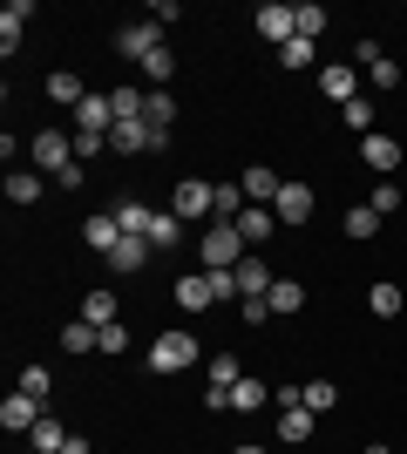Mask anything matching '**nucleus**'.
<instances>
[{
	"mask_svg": "<svg viewBox=\"0 0 407 454\" xmlns=\"http://www.w3.org/2000/svg\"><path fill=\"white\" fill-rule=\"evenodd\" d=\"M176 305H184V312H204V305H217L211 271H191V278H176Z\"/></svg>",
	"mask_w": 407,
	"mask_h": 454,
	"instance_id": "dca6fc26",
	"label": "nucleus"
},
{
	"mask_svg": "<svg viewBox=\"0 0 407 454\" xmlns=\"http://www.w3.org/2000/svg\"><path fill=\"white\" fill-rule=\"evenodd\" d=\"M27 14H35V0H7V14H0V48H7V55L20 48V27H27Z\"/></svg>",
	"mask_w": 407,
	"mask_h": 454,
	"instance_id": "4be33fe9",
	"label": "nucleus"
},
{
	"mask_svg": "<svg viewBox=\"0 0 407 454\" xmlns=\"http://www.w3.org/2000/svg\"><path fill=\"white\" fill-rule=\"evenodd\" d=\"M299 407H312V414H333V407H340V387H333V380H306V400H299Z\"/></svg>",
	"mask_w": 407,
	"mask_h": 454,
	"instance_id": "cd10ccee",
	"label": "nucleus"
},
{
	"mask_svg": "<svg viewBox=\"0 0 407 454\" xmlns=\"http://www.w3.org/2000/svg\"><path fill=\"white\" fill-rule=\"evenodd\" d=\"M170 68H176V55H170V48H156V55L143 61V75H150L156 89H163V82H170Z\"/></svg>",
	"mask_w": 407,
	"mask_h": 454,
	"instance_id": "4c0bfd02",
	"label": "nucleus"
},
{
	"mask_svg": "<svg viewBox=\"0 0 407 454\" xmlns=\"http://www.w3.org/2000/svg\"><path fill=\"white\" fill-rule=\"evenodd\" d=\"M102 150H109V136H75V163L82 156H102Z\"/></svg>",
	"mask_w": 407,
	"mask_h": 454,
	"instance_id": "a18cd8bd",
	"label": "nucleus"
},
{
	"mask_svg": "<svg viewBox=\"0 0 407 454\" xmlns=\"http://www.w3.org/2000/svg\"><path fill=\"white\" fill-rule=\"evenodd\" d=\"M109 109H116V122H143V115H150V95L136 89V82H116V89H109Z\"/></svg>",
	"mask_w": 407,
	"mask_h": 454,
	"instance_id": "4468645a",
	"label": "nucleus"
},
{
	"mask_svg": "<svg viewBox=\"0 0 407 454\" xmlns=\"http://www.w3.org/2000/svg\"><path fill=\"white\" fill-rule=\"evenodd\" d=\"M367 204L380 210V217H394V210H401V190H394V184H373V197H367Z\"/></svg>",
	"mask_w": 407,
	"mask_h": 454,
	"instance_id": "ea45409f",
	"label": "nucleus"
},
{
	"mask_svg": "<svg viewBox=\"0 0 407 454\" xmlns=\"http://www.w3.org/2000/svg\"><path fill=\"white\" fill-rule=\"evenodd\" d=\"M150 20H163V27H176V20H184V7H176V0H156V7H150Z\"/></svg>",
	"mask_w": 407,
	"mask_h": 454,
	"instance_id": "c03bdc74",
	"label": "nucleus"
},
{
	"mask_svg": "<svg viewBox=\"0 0 407 454\" xmlns=\"http://www.w3.org/2000/svg\"><path fill=\"white\" fill-rule=\"evenodd\" d=\"M143 122H150V129H170V122H176V102L163 89H150V115H143Z\"/></svg>",
	"mask_w": 407,
	"mask_h": 454,
	"instance_id": "f704fd0d",
	"label": "nucleus"
},
{
	"mask_svg": "<svg viewBox=\"0 0 407 454\" xmlns=\"http://www.w3.org/2000/svg\"><path fill=\"white\" fill-rule=\"evenodd\" d=\"M292 20H299V35H306V41L326 35V7H312V0H299V7H292Z\"/></svg>",
	"mask_w": 407,
	"mask_h": 454,
	"instance_id": "c756f323",
	"label": "nucleus"
},
{
	"mask_svg": "<svg viewBox=\"0 0 407 454\" xmlns=\"http://www.w3.org/2000/svg\"><path fill=\"white\" fill-rule=\"evenodd\" d=\"M191 360H197V340H191V333H163V340L150 346V373H184Z\"/></svg>",
	"mask_w": 407,
	"mask_h": 454,
	"instance_id": "20e7f679",
	"label": "nucleus"
},
{
	"mask_svg": "<svg viewBox=\"0 0 407 454\" xmlns=\"http://www.w3.org/2000/svg\"><path fill=\"white\" fill-rule=\"evenodd\" d=\"M278 61H286V68H312V61H319V48H312L306 35H292L286 48H278Z\"/></svg>",
	"mask_w": 407,
	"mask_h": 454,
	"instance_id": "473e14b6",
	"label": "nucleus"
},
{
	"mask_svg": "<svg viewBox=\"0 0 407 454\" xmlns=\"http://www.w3.org/2000/svg\"><path fill=\"white\" fill-rule=\"evenodd\" d=\"M48 95H55V102H68V109H82V102H89V82L61 68V75H48Z\"/></svg>",
	"mask_w": 407,
	"mask_h": 454,
	"instance_id": "a878e982",
	"label": "nucleus"
},
{
	"mask_svg": "<svg viewBox=\"0 0 407 454\" xmlns=\"http://www.w3.org/2000/svg\"><path fill=\"white\" fill-rule=\"evenodd\" d=\"M353 61H360V68H380L387 55H380V41H360V48H353Z\"/></svg>",
	"mask_w": 407,
	"mask_h": 454,
	"instance_id": "37998d69",
	"label": "nucleus"
},
{
	"mask_svg": "<svg viewBox=\"0 0 407 454\" xmlns=\"http://www.w3.org/2000/svg\"><path fill=\"white\" fill-rule=\"evenodd\" d=\"M238 184H245V197H252V204H278V190H286V176H278V170H265V163H252V170L238 176Z\"/></svg>",
	"mask_w": 407,
	"mask_h": 454,
	"instance_id": "2eb2a0df",
	"label": "nucleus"
},
{
	"mask_svg": "<svg viewBox=\"0 0 407 454\" xmlns=\"http://www.w3.org/2000/svg\"><path fill=\"white\" fill-rule=\"evenodd\" d=\"M184 245V217L176 210H156V224H150V251H176Z\"/></svg>",
	"mask_w": 407,
	"mask_h": 454,
	"instance_id": "b1692460",
	"label": "nucleus"
},
{
	"mask_svg": "<svg viewBox=\"0 0 407 454\" xmlns=\"http://www.w3.org/2000/svg\"><path fill=\"white\" fill-rule=\"evenodd\" d=\"M265 299H271V312H278V319H292V312L306 305V285H299V278H271Z\"/></svg>",
	"mask_w": 407,
	"mask_h": 454,
	"instance_id": "5701e85b",
	"label": "nucleus"
},
{
	"mask_svg": "<svg viewBox=\"0 0 407 454\" xmlns=\"http://www.w3.org/2000/svg\"><path fill=\"white\" fill-rule=\"evenodd\" d=\"M150 143H156L150 122H116V129H109V150L116 156H136V150H150Z\"/></svg>",
	"mask_w": 407,
	"mask_h": 454,
	"instance_id": "aec40b11",
	"label": "nucleus"
},
{
	"mask_svg": "<svg viewBox=\"0 0 407 454\" xmlns=\"http://www.w3.org/2000/svg\"><path fill=\"white\" fill-rule=\"evenodd\" d=\"M48 387H55V373H48V366H27V373H20V394L48 400Z\"/></svg>",
	"mask_w": 407,
	"mask_h": 454,
	"instance_id": "e433bc0d",
	"label": "nucleus"
},
{
	"mask_svg": "<svg viewBox=\"0 0 407 454\" xmlns=\"http://www.w3.org/2000/svg\"><path fill=\"white\" fill-rule=\"evenodd\" d=\"M271 210H278V224H306L312 210H319V197H312V184H286Z\"/></svg>",
	"mask_w": 407,
	"mask_h": 454,
	"instance_id": "423d86ee",
	"label": "nucleus"
},
{
	"mask_svg": "<svg viewBox=\"0 0 407 454\" xmlns=\"http://www.w3.org/2000/svg\"><path fill=\"white\" fill-rule=\"evenodd\" d=\"M347 238H380V210H373V204L347 210Z\"/></svg>",
	"mask_w": 407,
	"mask_h": 454,
	"instance_id": "2f4dec72",
	"label": "nucleus"
},
{
	"mask_svg": "<svg viewBox=\"0 0 407 454\" xmlns=\"http://www.w3.org/2000/svg\"><path fill=\"white\" fill-rule=\"evenodd\" d=\"M360 156H367V170H380V176H394V170H401V143H394V136H380V129H373L367 143H360Z\"/></svg>",
	"mask_w": 407,
	"mask_h": 454,
	"instance_id": "f8f14e48",
	"label": "nucleus"
},
{
	"mask_svg": "<svg viewBox=\"0 0 407 454\" xmlns=\"http://www.w3.org/2000/svg\"><path fill=\"white\" fill-rule=\"evenodd\" d=\"M231 454H265V448H231Z\"/></svg>",
	"mask_w": 407,
	"mask_h": 454,
	"instance_id": "49530a36",
	"label": "nucleus"
},
{
	"mask_svg": "<svg viewBox=\"0 0 407 454\" xmlns=\"http://www.w3.org/2000/svg\"><path fill=\"white\" fill-rule=\"evenodd\" d=\"M204 373H211V387H238V380H245L231 353H211V360H204Z\"/></svg>",
	"mask_w": 407,
	"mask_h": 454,
	"instance_id": "72a5a7b5",
	"label": "nucleus"
},
{
	"mask_svg": "<svg viewBox=\"0 0 407 454\" xmlns=\"http://www.w3.org/2000/svg\"><path fill=\"white\" fill-rule=\"evenodd\" d=\"M245 204H252V197H245V184H211V210H217V224H238V217H245Z\"/></svg>",
	"mask_w": 407,
	"mask_h": 454,
	"instance_id": "f3484780",
	"label": "nucleus"
},
{
	"mask_svg": "<svg viewBox=\"0 0 407 454\" xmlns=\"http://www.w3.org/2000/svg\"><path fill=\"white\" fill-rule=\"evenodd\" d=\"M238 238H245V245H271V238H278V210H271V204H245Z\"/></svg>",
	"mask_w": 407,
	"mask_h": 454,
	"instance_id": "0eeeda50",
	"label": "nucleus"
},
{
	"mask_svg": "<svg viewBox=\"0 0 407 454\" xmlns=\"http://www.w3.org/2000/svg\"><path fill=\"white\" fill-rule=\"evenodd\" d=\"M231 278H238V299H265V292H271V265H265V258H245Z\"/></svg>",
	"mask_w": 407,
	"mask_h": 454,
	"instance_id": "6ab92c4d",
	"label": "nucleus"
},
{
	"mask_svg": "<svg viewBox=\"0 0 407 454\" xmlns=\"http://www.w3.org/2000/svg\"><path fill=\"white\" fill-rule=\"evenodd\" d=\"M116 224H122V238H150L156 210L143 204V197H122V204H116Z\"/></svg>",
	"mask_w": 407,
	"mask_h": 454,
	"instance_id": "a211bd4d",
	"label": "nucleus"
},
{
	"mask_svg": "<svg viewBox=\"0 0 407 454\" xmlns=\"http://www.w3.org/2000/svg\"><path fill=\"white\" fill-rule=\"evenodd\" d=\"M27 448H35V454H61V448H68V434H61V420H55V414H41L35 427H27Z\"/></svg>",
	"mask_w": 407,
	"mask_h": 454,
	"instance_id": "412c9836",
	"label": "nucleus"
},
{
	"mask_svg": "<svg viewBox=\"0 0 407 454\" xmlns=\"http://www.w3.org/2000/svg\"><path fill=\"white\" fill-rule=\"evenodd\" d=\"M197 258H204V271H238L252 251H245V238H238V224H211L204 238H197Z\"/></svg>",
	"mask_w": 407,
	"mask_h": 454,
	"instance_id": "f257e3e1",
	"label": "nucleus"
},
{
	"mask_svg": "<svg viewBox=\"0 0 407 454\" xmlns=\"http://www.w3.org/2000/svg\"><path fill=\"white\" fill-rule=\"evenodd\" d=\"M82 238H89V251H102V258H109V251L122 245V224H116V210H96V217L82 224Z\"/></svg>",
	"mask_w": 407,
	"mask_h": 454,
	"instance_id": "9b49d317",
	"label": "nucleus"
},
{
	"mask_svg": "<svg viewBox=\"0 0 407 454\" xmlns=\"http://www.w3.org/2000/svg\"><path fill=\"white\" fill-rule=\"evenodd\" d=\"M156 48H170V41H163V20H122L116 27V55L122 61H150Z\"/></svg>",
	"mask_w": 407,
	"mask_h": 454,
	"instance_id": "f03ea898",
	"label": "nucleus"
},
{
	"mask_svg": "<svg viewBox=\"0 0 407 454\" xmlns=\"http://www.w3.org/2000/svg\"><path fill=\"white\" fill-rule=\"evenodd\" d=\"M122 346H129V325H122V319L102 325V353H122Z\"/></svg>",
	"mask_w": 407,
	"mask_h": 454,
	"instance_id": "79ce46f5",
	"label": "nucleus"
},
{
	"mask_svg": "<svg viewBox=\"0 0 407 454\" xmlns=\"http://www.w3.org/2000/svg\"><path fill=\"white\" fill-rule=\"evenodd\" d=\"M35 420H41V400L35 394H7V400H0V427H7V434H27Z\"/></svg>",
	"mask_w": 407,
	"mask_h": 454,
	"instance_id": "6e6552de",
	"label": "nucleus"
},
{
	"mask_svg": "<svg viewBox=\"0 0 407 454\" xmlns=\"http://www.w3.org/2000/svg\"><path fill=\"white\" fill-rule=\"evenodd\" d=\"M176 217H184V224H197V217H211V184H197V176H191V184H176Z\"/></svg>",
	"mask_w": 407,
	"mask_h": 454,
	"instance_id": "9d476101",
	"label": "nucleus"
},
{
	"mask_svg": "<svg viewBox=\"0 0 407 454\" xmlns=\"http://www.w3.org/2000/svg\"><path fill=\"white\" fill-rule=\"evenodd\" d=\"M82 319L89 325H116V299H109V292H89V299H82Z\"/></svg>",
	"mask_w": 407,
	"mask_h": 454,
	"instance_id": "7c9ffc66",
	"label": "nucleus"
},
{
	"mask_svg": "<svg viewBox=\"0 0 407 454\" xmlns=\"http://www.w3.org/2000/svg\"><path fill=\"white\" fill-rule=\"evenodd\" d=\"M367 454H394V448H367Z\"/></svg>",
	"mask_w": 407,
	"mask_h": 454,
	"instance_id": "de8ad7c7",
	"label": "nucleus"
},
{
	"mask_svg": "<svg viewBox=\"0 0 407 454\" xmlns=\"http://www.w3.org/2000/svg\"><path fill=\"white\" fill-rule=\"evenodd\" d=\"M41 184H48L41 170H7V197H14V204H35V197H41Z\"/></svg>",
	"mask_w": 407,
	"mask_h": 454,
	"instance_id": "bb28decb",
	"label": "nucleus"
},
{
	"mask_svg": "<svg viewBox=\"0 0 407 454\" xmlns=\"http://www.w3.org/2000/svg\"><path fill=\"white\" fill-rule=\"evenodd\" d=\"M312 407H278V441H312Z\"/></svg>",
	"mask_w": 407,
	"mask_h": 454,
	"instance_id": "393cba45",
	"label": "nucleus"
},
{
	"mask_svg": "<svg viewBox=\"0 0 407 454\" xmlns=\"http://www.w3.org/2000/svg\"><path fill=\"white\" fill-rule=\"evenodd\" d=\"M238 319H245V325H265L271 319V299H238Z\"/></svg>",
	"mask_w": 407,
	"mask_h": 454,
	"instance_id": "a19ab883",
	"label": "nucleus"
},
{
	"mask_svg": "<svg viewBox=\"0 0 407 454\" xmlns=\"http://www.w3.org/2000/svg\"><path fill=\"white\" fill-rule=\"evenodd\" d=\"M265 387H258V380H238V387H231V414H258V407H265Z\"/></svg>",
	"mask_w": 407,
	"mask_h": 454,
	"instance_id": "c85d7f7f",
	"label": "nucleus"
},
{
	"mask_svg": "<svg viewBox=\"0 0 407 454\" xmlns=\"http://www.w3.org/2000/svg\"><path fill=\"white\" fill-rule=\"evenodd\" d=\"M27 156H35V170H41V176H61L68 163H75V143H68L61 129H41L35 143H27Z\"/></svg>",
	"mask_w": 407,
	"mask_h": 454,
	"instance_id": "7ed1b4c3",
	"label": "nucleus"
},
{
	"mask_svg": "<svg viewBox=\"0 0 407 454\" xmlns=\"http://www.w3.org/2000/svg\"><path fill=\"white\" fill-rule=\"evenodd\" d=\"M143 265H150V238H122V245L109 251V271H116V278H136Z\"/></svg>",
	"mask_w": 407,
	"mask_h": 454,
	"instance_id": "ddd939ff",
	"label": "nucleus"
},
{
	"mask_svg": "<svg viewBox=\"0 0 407 454\" xmlns=\"http://www.w3.org/2000/svg\"><path fill=\"white\" fill-rule=\"evenodd\" d=\"M319 95H326V102H340V109H347V102H360V75H353V68H340V61H333V68H319Z\"/></svg>",
	"mask_w": 407,
	"mask_h": 454,
	"instance_id": "1a4fd4ad",
	"label": "nucleus"
},
{
	"mask_svg": "<svg viewBox=\"0 0 407 454\" xmlns=\"http://www.w3.org/2000/svg\"><path fill=\"white\" fill-rule=\"evenodd\" d=\"M367 305H373V319H394V312H401V292H394V285H373Z\"/></svg>",
	"mask_w": 407,
	"mask_h": 454,
	"instance_id": "c9c22d12",
	"label": "nucleus"
},
{
	"mask_svg": "<svg viewBox=\"0 0 407 454\" xmlns=\"http://www.w3.org/2000/svg\"><path fill=\"white\" fill-rule=\"evenodd\" d=\"M252 27L271 41V48H286V41L299 35V20H292V7H286V0H265V7L252 14Z\"/></svg>",
	"mask_w": 407,
	"mask_h": 454,
	"instance_id": "39448f33",
	"label": "nucleus"
},
{
	"mask_svg": "<svg viewBox=\"0 0 407 454\" xmlns=\"http://www.w3.org/2000/svg\"><path fill=\"white\" fill-rule=\"evenodd\" d=\"M340 115H347V129H367V136H373V102H367V95H360V102H347Z\"/></svg>",
	"mask_w": 407,
	"mask_h": 454,
	"instance_id": "58836bf2",
	"label": "nucleus"
}]
</instances>
